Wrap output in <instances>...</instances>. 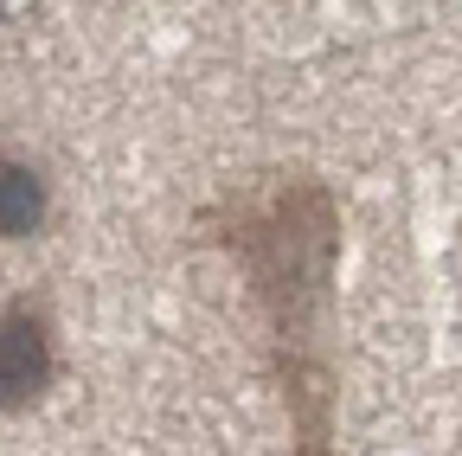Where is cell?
I'll return each instance as SVG.
<instances>
[{"mask_svg":"<svg viewBox=\"0 0 462 456\" xmlns=\"http://www.w3.org/2000/svg\"><path fill=\"white\" fill-rule=\"evenodd\" d=\"M199 232L231 257L263 315L270 379L289 412V456H334V276H340V193L309 167H270V174L231 181L199 206Z\"/></svg>","mask_w":462,"mask_h":456,"instance_id":"1","label":"cell"},{"mask_svg":"<svg viewBox=\"0 0 462 456\" xmlns=\"http://www.w3.org/2000/svg\"><path fill=\"white\" fill-rule=\"evenodd\" d=\"M58 386V328L32 296L0 302V418H26Z\"/></svg>","mask_w":462,"mask_h":456,"instance_id":"2","label":"cell"},{"mask_svg":"<svg viewBox=\"0 0 462 456\" xmlns=\"http://www.w3.org/2000/svg\"><path fill=\"white\" fill-rule=\"evenodd\" d=\"M51 225V181L32 161L0 154V245H26Z\"/></svg>","mask_w":462,"mask_h":456,"instance_id":"3","label":"cell"}]
</instances>
